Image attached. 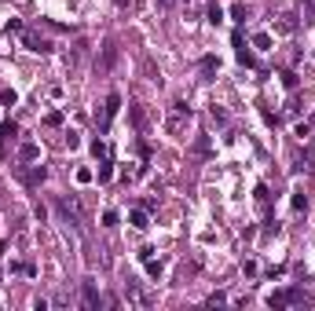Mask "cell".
I'll list each match as a JSON object with an SVG mask.
<instances>
[{
  "instance_id": "19",
  "label": "cell",
  "mask_w": 315,
  "mask_h": 311,
  "mask_svg": "<svg viewBox=\"0 0 315 311\" xmlns=\"http://www.w3.org/2000/svg\"><path fill=\"white\" fill-rule=\"evenodd\" d=\"M96 176H99V183H106L110 176H114V165H110V161H103V165H99V172H96Z\"/></svg>"
},
{
  "instance_id": "22",
  "label": "cell",
  "mask_w": 315,
  "mask_h": 311,
  "mask_svg": "<svg viewBox=\"0 0 315 311\" xmlns=\"http://www.w3.org/2000/svg\"><path fill=\"white\" fill-rule=\"evenodd\" d=\"M103 227H117V212H114V209L103 212Z\"/></svg>"
},
{
  "instance_id": "12",
  "label": "cell",
  "mask_w": 315,
  "mask_h": 311,
  "mask_svg": "<svg viewBox=\"0 0 315 311\" xmlns=\"http://www.w3.org/2000/svg\"><path fill=\"white\" fill-rule=\"evenodd\" d=\"M216 70H220V59H216V55H206V59H202V73H206V81H209Z\"/></svg>"
},
{
  "instance_id": "7",
  "label": "cell",
  "mask_w": 315,
  "mask_h": 311,
  "mask_svg": "<svg viewBox=\"0 0 315 311\" xmlns=\"http://www.w3.org/2000/svg\"><path fill=\"white\" fill-rule=\"evenodd\" d=\"M235 55H238V62H242V66H253V52H249L246 48V41H242V33H235Z\"/></svg>"
},
{
  "instance_id": "15",
  "label": "cell",
  "mask_w": 315,
  "mask_h": 311,
  "mask_svg": "<svg viewBox=\"0 0 315 311\" xmlns=\"http://www.w3.org/2000/svg\"><path fill=\"white\" fill-rule=\"evenodd\" d=\"M44 125H48V128H62V114H59V110H52V114H44Z\"/></svg>"
},
{
  "instance_id": "9",
  "label": "cell",
  "mask_w": 315,
  "mask_h": 311,
  "mask_svg": "<svg viewBox=\"0 0 315 311\" xmlns=\"http://www.w3.org/2000/svg\"><path fill=\"white\" fill-rule=\"evenodd\" d=\"M253 48L271 52V48H275V37H271V33H253Z\"/></svg>"
},
{
  "instance_id": "10",
  "label": "cell",
  "mask_w": 315,
  "mask_h": 311,
  "mask_svg": "<svg viewBox=\"0 0 315 311\" xmlns=\"http://www.w3.org/2000/svg\"><path fill=\"white\" fill-rule=\"evenodd\" d=\"M18 157H22V161H37V157H41V147L37 143H22L18 147Z\"/></svg>"
},
{
  "instance_id": "2",
  "label": "cell",
  "mask_w": 315,
  "mask_h": 311,
  "mask_svg": "<svg viewBox=\"0 0 315 311\" xmlns=\"http://www.w3.org/2000/svg\"><path fill=\"white\" fill-rule=\"evenodd\" d=\"M22 44H26V48H30V52H37V55H44V52H52V44H48V41H44V37H41V33H37V30H22Z\"/></svg>"
},
{
  "instance_id": "13",
  "label": "cell",
  "mask_w": 315,
  "mask_h": 311,
  "mask_svg": "<svg viewBox=\"0 0 315 311\" xmlns=\"http://www.w3.org/2000/svg\"><path fill=\"white\" fill-rule=\"evenodd\" d=\"M143 267H147V275H151V278H161V260L147 257V260H143Z\"/></svg>"
},
{
  "instance_id": "20",
  "label": "cell",
  "mask_w": 315,
  "mask_h": 311,
  "mask_svg": "<svg viewBox=\"0 0 315 311\" xmlns=\"http://www.w3.org/2000/svg\"><path fill=\"white\" fill-rule=\"evenodd\" d=\"M253 194H257V205H261V209H267V187L261 183V187H257Z\"/></svg>"
},
{
  "instance_id": "6",
  "label": "cell",
  "mask_w": 315,
  "mask_h": 311,
  "mask_svg": "<svg viewBox=\"0 0 315 311\" xmlns=\"http://www.w3.org/2000/svg\"><path fill=\"white\" fill-rule=\"evenodd\" d=\"M128 223H132L136 231H147V227H151V216H147V209H132V212H128Z\"/></svg>"
},
{
  "instance_id": "18",
  "label": "cell",
  "mask_w": 315,
  "mask_h": 311,
  "mask_svg": "<svg viewBox=\"0 0 315 311\" xmlns=\"http://www.w3.org/2000/svg\"><path fill=\"white\" fill-rule=\"evenodd\" d=\"M206 15H209V22L216 26L220 18H224V7H220V4H209V11H206Z\"/></svg>"
},
{
  "instance_id": "8",
  "label": "cell",
  "mask_w": 315,
  "mask_h": 311,
  "mask_svg": "<svg viewBox=\"0 0 315 311\" xmlns=\"http://www.w3.org/2000/svg\"><path fill=\"white\" fill-rule=\"evenodd\" d=\"M165 128H169L172 136H183V128H187V121H183V110H176V117L165 121Z\"/></svg>"
},
{
  "instance_id": "14",
  "label": "cell",
  "mask_w": 315,
  "mask_h": 311,
  "mask_svg": "<svg viewBox=\"0 0 315 311\" xmlns=\"http://www.w3.org/2000/svg\"><path fill=\"white\" fill-rule=\"evenodd\" d=\"M293 212H304V209H308V198H304V191H293Z\"/></svg>"
},
{
  "instance_id": "27",
  "label": "cell",
  "mask_w": 315,
  "mask_h": 311,
  "mask_svg": "<svg viewBox=\"0 0 315 311\" xmlns=\"http://www.w3.org/2000/svg\"><path fill=\"white\" fill-rule=\"evenodd\" d=\"M158 4H161V7H172V4H176V0H158Z\"/></svg>"
},
{
  "instance_id": "1",
  "label": "cell",
  "mask_w": 315,
  "mask_h": 311,
  "mask_svg": "<svg viewBox=\"0 0 315 311\" xmlns=\"http://www.w3.org/2000/svg\"><path fill=\"white\" fill-rule=\"evenodd\" d=\"M117 110H121V96H117V92H110L106 103H103V110H96V125H99V132L110 128V121L117 117Z\"/></svg>"
},
{
  "instance_id": "24",
  "label": "cell",
  "mask_w": 315,
  "mask_h": 311,
  "mask_svg": "<svg viewBox=\"0 0 315 311\" xmlns=\"http://www.w3.org/2000/svg\"><path fill=\"white\" fill-rule=\"evenodd\" d=\"M92 154H96V157H106V143H103V139H96V143H92Z\"/></svg>"
},
{
  "instance_id": "28",
  "label": "cell",
  "mask_w": 315,
  "mask_h": 311,
  "mask_svg": "<svg viewBox=\"0 0 315 311\" xmlns=\"http://www.w3.org/2000/svg\"><path fill=\"white\" fill-rule=\"evenodd\" d=\"M308 125H312V128H315V114H312V121H308Z\"/></svg>"
},
{
  "instance_id": "3",
  "label": "cell",
  "mask_w": 315,
  "mask_h": 311,
  "mask_svg": "<svg viewBox=\"0 0 315 311\" xmlns=\"http://www.w3.org/2000/svg\"><path fill=\"white\" fill-rule=\"evenodd\" d=\"M81 304H85V308H99V289H96V282H81Z\"/></svg>"
},
{
  "instance_id": "21",
  "label": "cell",
  "mask_w": 315,
  "mask_h": 311,
  "mask_svg": "<svg viewBox=\"0 0 315 311\" xmlns=\"http://www.w3.org/2000/svg\"><path fill=\"white\" fill-rule=\"evenodd\" d=\"M282 84L293 92V88H297V73H293V70H286V73H282Z\"/></svg>"
},
{
  "instance_id": "26",
  "label": "cell",
  "mask_w": 315,
  "mask_h": 311,
  "mask_svg": "<svg viewBox=\"0 0 315 311\" xmlns=\"http://www.w3.org/2000/svg\"><path fill=\"white\" fill-rule=\"evenodd\" d=\"M132 125H136V128L143 125V110H140V106H132Z\"/></svg>"
},
{
  "instance_id": "25",
  "label": "cell",
  "mask_w": 315,
  "mask_h": 311,
  "mask_svg": "<svg viewBox=\"0 0 315 311\" xmlns=\"http://www.w3.org/2000/svg\"><path fill=\"white\" fill-rule=\"evenodd\" d=\"M66 147H70V150L81 147V136H77V132H66Z\"/></svg>"
},
{
  "instance_id": "4",
  "label": "cell",
  "mask_w": 315,
  "mask_h": 311,
  "mask_svg": "<svg viewBox=\"0 0 315 311\" xmlns=\"http://www.w3.org/2000/svg\"><path fill=\"white\" fill-rule=\"evenodd\" d=\"M15 136H18V125H15L11 117H7V121H4V128H0V157L7 154V139H15Z\"/></svg>"
},
{
  "instance_id": "16",
  "label": "cell",
  "mask_w": 315,
  "mask_h": 311,
  "mask_svg": "<svg viewBox=\"0 0 315 311\" xmlns=\"http://www.w3.org/2000/svg\"><path fill=\"white\" fill-rule=\"evenodd\" d=\"M73 180H77V183H92V180H96V172H92V168H77Z\"/></svg>"
},
{
  "instance_id": "11",
  "label": "cell",
  "mask_w": 315,
  "mask_h": 311,
  "mask_svg": "<svg viewBox=\"0 0 315 311\" xmlns=\"http://www.w3.org/2000/svg\"><path fill=\"white\" fill-rule=\"evenodd\" d=\"M114 59H117V44L106 41V44H103V70H110V66H114Z\"/></svg>"
},
{
  "instance_id": "23",
  "label": "cell",
  "mask_w": 315,
  "mask_h": 311,
  "mask_svg": "<svg viewBox=\"0 0 315 311\" xmlns=\"http://www.w3.org/2000/svg\"><path fill=\"white\" fill-rule=\"evenodd\" d=\"M231 18H235V22H246V7L235 4V7H231Z\"/></svg>"
},
{
  "instance_id": "5",
  "label": "cell",
  "mask_w": 315,
  "mask_h": 311,
  "mask_svg": "<svg viewBox=\"0 0 315 311\" xmlns=\"http://www.w3.org/2000/svg\"><path fill=\"white\" fill-rule=\"evenodd\" d=\"M293 30H297V15H279V22H275V33L290 37Z\"/></svg>"
},
{
  "instance_id": "17",
  "label": "cell",
  "mask_w": 315,
  "mask_h": 311,
  "mask_svg": "<svg viewBox=\"0 0 315 311\" xmlns=\"http://www.w3.org/2000/svg\"><path fill=\"white\" fill-rule=\"evenodd\" d=\"M44 180H48V168H44V165H37L33 172H30V183H44Z\"/></svg>"
}]
</instances>
